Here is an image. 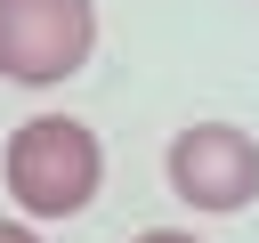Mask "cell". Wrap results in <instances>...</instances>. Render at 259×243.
I'll return each instance as SVG.
<instances>
[{"mask_svg": "<svg viewBox=\"0 0 259 243\" xmlns=\"http://www.w3.org/2000/svg\"><path fill=\"white\" fill-rule=\"evenodd\" d=\"M0 186L24 219H81L105 186V146L73 113H32L0 146Z\"/></svg>", "mask_w": 259, "mask_h": 243, "instance_id": "obj_1", "label": "cell"}, {"mask_svg": "<svg viewBox=\"0 0 259 243\" xmlns=\"http://www.w3.org/2000/svg\"><path fill=\"white\" fill-rule=\"evenodd\" d=\"M162 178L186 211L202 219H235L259 202V138L235 130V122H186L170 146H162Z\"/></svg>", "mask_w": 259, "mask_h": 243, "instance_id": "obj_2", "label": "cell"}, {"mask_svg": "<svg viewBox=\"0 0 259 243\" xmlns=\"http://www.w3.org/2000/svg\"><path fill=\"white\" fill-rule=\"evenodd\" d=\"M89 49H97L89 0H0V81L57 89L89 65Z\"/></svg>", "mask_w": 259, "mask_h": 243, "instance_id": "obj_3", "label": "cell"}, {"mask_svg": "<svg viewBox=\"0 0 259 243\" xmlns=\"http://www.w3.org/2000/svg\"><path fill=\"white\" fill-rule=\"evenodd\" d=\"M130 243H202L194 227H146V235H130Z\"/></svg>", "mask_w": 259, "mask_h": 243, "instance_id": "obj_4", "label": "cell"}, {"mask_svg": "<svg viewBox=\"0 0 259 243\" xmlns=\"http://www.w3.org/2000/svg\"><path fill=\"white\" fill-rule=\"evenodd\" d=\"M0 243H40V235H32L24 219H0Z\"/></svg>", "mask_w": 259, "mask_h": 243, "instance_id": "obj_5", "label": "cell"}]
</instances>
